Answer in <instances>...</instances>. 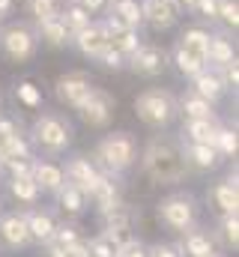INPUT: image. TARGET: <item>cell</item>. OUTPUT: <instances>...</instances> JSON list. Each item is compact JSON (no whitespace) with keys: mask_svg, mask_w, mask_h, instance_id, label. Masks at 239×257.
I'll list each match as a JSON object with an SVG mask.
<instances>
[{"mask_svg":"<svg viewBox=\"0 0 239 257\" xmlns=\"http://www.w3.org/2000/svg\"><path fill=\"white\" fill-rule=\"evenodd\" d=\"M153 186H179L188 177L185 159H182V141L179 135H171L168 128L150 135L138 150L135 165Z\"/></svg>","mask_w":239,"mask_h":257,"instance_id":"obj_1","label":"cell"},{"mask_svg":"<svg viewBox=\"0 0 239 257\" xmlns=\"http://www.w3.org/2000/svg\"><path fill=\"white\" fill-rule=\"evenodd\" d=\"M138 150H141V141L132 132L117 128V132H108L96 141V147L90 150V159L102 174L123 180L138 165Z\"/></svg>","mask_w":239,"mask_h":257,"instance_id":"obj_2","label":"cell"},{"mask_svg":"<svg viewBox=\"0 0 239 257\" xmlns=\"http://www.w3.org/2000/svg\"><path fill=\"white\" fill-rule=\"evenodd\" d=\"M27 138H30L33 150H39L45 156H63L75 141V126L60 111H42V114H36Z\"/></svg>","mask_w":239,"mask_h":257,"instance_id":"obj_3","label":"cell"},{"mask_svg":"<svg viewBox=\"0 0 239 257\" xmlns=\"http://www.w3.org/2000/svg\"><path fill=\"white\" fill-rule=\"evenodd\" d=\"M135 108V117L153 132H162V128H171L174 120L179 117L177 108V96L168 90V87H147L135 96L132 102Z\"/></svg>","mask_w":239,"mask_h":257,"instance_id":"obj_4","label":"cell"},{"mask_svg":"<svg viewBox=\"0 0 239 257\" xmlns=\"http://www.w3.org/2000/svg\"><path fill=\"white\" fill-rule=\"evenodd\" d=\"M197 197L191 192H171L156 203V218L168 233L179 236L197 224Z\"/></svg>","mask_w":239,"mask_h":257,"instance_id":"obj_5","label":"cell"},{"mask_svg":"<svg viewBox=\"0 0 239 257\" xmlns=\"http://www.w3.org/2000/svg\"><path fill=\"white\" fill-rule=\"evenodd\" d=\"M39 51V36L30 21H6L0 24V54L9 63H27Z\"/></svg>","mask_w":239,"mask_h":257,"instance_id":"obj_6","label":"cell"},{"mask_svg":"<svg viewBox=\"0 0 239 257\" xmlns=\"http://www.w3.org/2000/svg\"><path fill=\"white\" fill-rule=\"evenodd\" d=\"M81 117V123L90 128H108L114 123V114H117V96L108 90V87H99L93 84L90 96L84 99V105L75 111Z\"/></svg>","mask_w":239,"mask_h":257,"instance_id":"obj_7","label":"cell"},{"mask_svg":"<svg viewBox=\"0 0 239 257\" xmlns=\"http://www.w3.org/2000/svg\"><path fill=\"white\" fill-rule=\"evenodd\" d=\"M90 90H93V78L84 69L63 72V75H57V81H54V99H57L63 108H72V111H78L84 105V99L90 96Z\"/></svg>","mask_w":239,"mask_h":257,"instance_id":"obj_8","label":"cell"},{"mask_svg":"<svg viewBox=\"0 0 239 257\" xmlns=\"http://www.w3.org/2000/svg\"><path fill=\"white\" fill-rule=\"evenodd\" d=\"M165 69H168V51L156 42H147V39L126 60V72H132L138 78H159Z\"/></svg>","mask_w":239,"mask_h":257,"instance_id":"obj_9","label":"cell"},{"mask_svg":"<svg viewBox=\"0 0 239 257\" xmlns=\"http://www.w3.org/2000/svg\"><path fill=\"white\" fill-rule=\"evenodd\" d=\"M141 3V18H144V27H150L153 33H168L174 30L179 21H182V9L171 0H138Z\"/></svg>","mask_w":239,"mask_h":257,"instance_id":"obj_10","label":"cell"},{"mask_svg":"<svg viewBox=\"0 0 239 257\" xmlns=\"http://www.w3.org/2000/svg\"><path fill=\"white\" fill-rule=\"evenodd\" d=\"M63 177H66V183H72L75 189H81V192L87 194V200H90L93 189L102 183L105 174L93 165L90 156H69L66 165H63Z\"/></svg>","mask_w":239,"mask_h":257,"instance_id":"obj_11","label":"cell"},{"mask_svg":"<svg viewBox=\"0 0 239 257\" xmlns=\"http://www.w3.org/2000/svg\"><path fill=\"white\" fill-rule=\"evenodd\" d=\"M0 245L9 248V251H21V248H30V245H33L30 230H27L24 209L0 215Z\"/></svg>","mask_w":239,"mask_h":257,"instance_id":"obj_12","label":"cell"},{"mask_svg":"<svg viewBox=\"0 0 239 257\" xmlns=\"http://www.w3.org/2000/svg\"><path fill=\"white\" fill-rule=\"evenodd\" d=\"M182 141V138H179ZM182 159H185V168L188 174H209L215 168H221V156L215 147L209 144H194V141H182Z\"/></svg>","mask_w":239,"mask_h":257,"instance_id":"obj_13","label":"cell"},{"mask_svg":"<svg viewBox=\"0 0 239 257\" xmlns=\"http://www.w3.org/2000/svg\"><path fill=\"white\" fill-rule=\"evenodd\" d=\"M105 45H108V33H105V27H102L99 15H96L84 30L72 33V39H69V48H75V51H78L81 57H87V60H93Z\"/></svg>","mask_w":239,"mask_h":257,"instance_id":"obj_14","label":"cell"},{"mask_svg":"<svg viewBox=\"0 0 239 257\" xmlns=\"http://www.w3.org/2000/svg\"><path fill=\"white\" fill-rule=\"evenodd\" d=\"M206 200H212V206L218 209V215H233L239 212V183H236V171H230L224 180H218L209 192Z\"/></svg>","mask_w":239,"mask_h":257,"instance_id":"obj_15","label":"cell"},{"mask_svg":"<svg viewBox=\"0 0 239 257\" xmlns=\"http://www.w3.org/2000/svg\"><path fill=\"white\" fill-rule=\"evenodd\" d=\"M188 90H194L197 96H203V99H206V102H212V105H218V102L230 93V90L224 87L221 75H218L215 69H209V66H206V69H200V72L188 81Z\"/></svg>","mask_w":239,"mask_h":257,"instance_id":"obj_16","label":"cell"},{"mask_svg":"<svg viewBox=\"0 0 239 257\" xmlns=\"http://www.w3.org/2000/svg\"><path fill=\"white\" fill-rule=\"evenodd\" d=\"M30 180L39 186V192L42 194H57V189L66 183V177H63V165L51 162V159H33Z\"/></svg>","mask_w":239,"mask_h":257,"instance_id":"obj_17","label":"cell"},{"mask_svg":"<svg viewBox=\"0 0 239 257\" xmlns=\"http://www.w3.org/2000/svg\"><path fill=\"white\" fill-rule=\"evenodd\" d=\"M177 251L182 257H212V254H218V251H215V239H212L209 233L197 230V224L188 227L185 233H179Z\"/></svg>","mask_w":239,"mask_h":257,"instance_id":"obj_18","label":"cell"},{"mask_svg":"<svg viewBox=\"0 0 239 257\" xmlns=\"http://www.w3.org/2000/svg\"><path fill=\"white\" fill-rule=\"evenodd\" d=\"M209 36H212V27L197 21V24H188V27L179 30L177 45L179 48H185L191 57H197V60L206 63V45H209Z\"/></svg>","mask_w":239,"mask_h":257,"instance_id":"obj_19","label":"cell"},{"mask_svg":"<svg viewBox=\"0 0 239 257\" xmlns=\"http://www.w3.org/2000/svg\"><path fill=\"white\" fill-rule=\"evenodd\" d=\"M230 60H236V39H230L227 30H212L209 45H206V66L218 69Z\"/></svg>","mask_w":239,"mask_h":257,"instance_id":"obj_20","label":"cell"},{"mask_svg":"<svg viewBox=\"0 0 239 257\" xmlns=\"http://www.w3.org/2000/svg\"><path fill=\"white\" fill-rule=\"evenodd\" d=\"M24 218H27V230H30V239L42 248L45 242H51L54 236V227H57V218L48 212V209H33L27 206L24 209Z\"/></svg>","mask_w":239,"mask_h":257,"instance_id":"obj_21","label":"cell"},{"mask_svg":"<svg viewBox=\"0 0 239 257\" xmlns=\"http://www.w3.org/2000/svg\"><path fill=\"white\" fill-rule=\"evenodd\" d=\"M99 221H102V230L117 233V236H129V233H132L135 212H132V206H129L126 200H120V203H114L111 209L99 212Z\"/></svg>","mask_w":239,"mask_h":257,"instance_id":"obj_22","label":"cell"},{"mask_svg":"<svg viewBox=\"0 0 239 257\" xmlns=\"http://www.w3.org/2000/svg\"><path fill=\"white\" fill-rule=\"evenodd\" d=\"M36 27V36H39V45H45V48H69V39H72V33L66 30V24L60 21V15L54 18H45V21H39V24H33Z\"/></svg>","mask_w":239,"mask_h":257,"instance_id":"obj_23","label":"cell"},{"mask_svg":"<svg viewBox=\"0 0 239 257\" xmlns=\"http://www.w3.org/2000/svg\"><path fill=\"white\" fill-rule=\"evenodd\" d=\"M177 108L182 114V120H212V117H218L215 105L206 102L203 96H197L194 90H185L182 96H177Z\"/></svg>","mask_w":239,"mask_h":257,"instance_id":"obj_24","label":"cell"},{"mask_svg":"<svg viewBox=\"0 0 239 257\" xmlns=\"http://www.w3.org/2000/svg\"><path fill=\"white\" fill-rule=\"evenodd\" d=\"M218 126H221L218 117H212V120H182L179 138H182V141H194V144H209V147H215Z\"/></svg>","mask_w":239,"mask_h":257,"instance_id":"obj_25","label":"cell"},{"mask_svg":"<svg viewBox=\"0 0 239 257\" xmlns=\"http://www.w3.org/2000/svg\"><path fill=\"white\" fill-rule=\"evenodd\" d=\"M54 200H57V209L63 215H69V218H78V215H84L87 212V206H90V200H87V194L81 192V189H75L72 183H63L54 194Z\"/></svg>","mask_w":239,"mask_h":257,"instance_id":"obj_26","label":"cell"},{"mask_svg":"<svg viewBox=\"0 0 239 257\" xmlns=\"http://www.w3.org/2000/svg\"><path fill=\"white\" fill-rule=\"evenodd\" d=\"M105 12H108V15H114L117 21H123L126 27H138V30H144L141 3H138V0H108Z\"/></svg>","mask_w":239,"mask_h":257,"instance_id":"obj_27","label":"cell"},{"mask_svg":"<svg viewBox=\"0 0 239 257\" xmlns=\"http://www.w3.org/2000/svg\"><path fill=\"white\" fill-rule=\"evenodd\" d=\"M6 189H9V197L12 200H18V203H24V206H36L39 203V186L30 180V177H9L6 180Z\"/></svg>","mask_w":239,"mask_h":257,"instance_id":"obj_28","label":"cell"},{"mask_svg":"<svg viewBox=\"0 0 239 257\" xmlns=\"http://www.w3.org/2000/svg\"><path fill=\"white\" fill-rule=\"evenodd\" d=\"M15 102H18L21 108H27V111H39V108L45 105L42 87H39L36 81H30V78H21V81L15 84Z\"/></svg>","mask_w":239,"mask_h":257,"instance_id":"obj_29","label":"cell"},{"mask_svg":"<svg viewBox=\"0 0 239 257\" xmlns=\"http://www.w3.org/2000/svg\"><path fill=\"white\" fill-rule=\"evenodd\" d=\"M168 63H174V69H177L179 75L185 78V81H191L200 69H206V63L203 60H197V57H191L185 48H179L177 42H174V48L168 51Z\"/></svg>","mask_w":239,"mask_h":257,"instance_id":"obj_30","label":"cell"},{"mask_svg":"<svg viewBox=\"0 0 239 257\" xmlns=\"http://www.w3.org/2000/svg\"><path fill=\"white\" fill-rule=\"evenodd\" d=\"M63 9V0H24V15L30 24H39L45 18H54Z\"/></svg>","mask_w":239,"mask_h":257,"instance_id":"obj_31","label":"cell"},{"mask_svg":"<svg viewBox=\"0 0 239 257\" xmlns=\"http://www.w3.org/2000/svg\"><path fill=\"white\" fill-rule=\"evenodd\" d=\"M123 236L117 233H108V230H99L96 236L87 239V254L90 257H114L117 254V245Z\"/></svg>","mask_w":239,"mask_h":257,"instance_id":"obj_32","label":"cell"},{"mask_svg":"<svg viewBox=\"0 0 239 257\" xmlns=\"http://www.w3.org/2000/svg\"><path fill=\"white\" fill-rule=\"evenodd\" d=\"M60 21L66 24L69 33H78V30H84V27L93 21V15H90L81 3H63V9H60Z\"/></svg>","mask_w":239,"mask_h":257,"instance_id":"obj_33","label":"cell"},{"mask_svg":"<svg viewBox=\"0 0 239 257\" xmlns=\"http://www.w3.org/2000/svg\"><path fill=\"white\" fill-rule=\"evenodd\" d=\"M218 233L212 236V239H221V245L227 248V251H236L239 248V215H221V221H218V227H215Z\"/></svg>","mask_w":239,"mask_h":257,"instance_id":"obj_34","label":"cell"},{"mask_svg":"<svg viewBox=\"0 0 239 257\" xmlns=\"http://www.w3.org/2000/svg\"><path fill=\"white\" fill-rule=\"evenodd\" d=\"M215 150H218V156L221 159H236L239 153V135L233 126H218V135H215Z\"/></svg>","mask_w":239,"mask_h":257,"instance_id":"obj_35","label":"cell"},{"mask_svg":"<svg viewBox=\"0 0 239 257\" xmlns=\"http://www.w3.org/2000/svg\"><path fill=\"white\" fill-rule=\"evenodd\" d=\"M215 24H221L227 33H236V27H239V0H218Z\"/></svg>","mask_w":239,"mask_h":257,"instance_id":"obj_36","label":"cell"},{"mask_svg":"<svg viewBox=\"0 0 239 257\" xmlns=\"http://www.w3.org/2000/svg\"><path fill=\"white\" fill-rule=\"evenodd\" d=\"M93 60L102 66L105 72H126V57L120 54L117 48H111V45H105V48H102Z\"/></svg>","mask_w":239,"mask_h":257,"instance_id":"obj_37","label":"cell"},{"mask_svg":"<svg viewBox=\"0 0 239 257\" xmlns=\"http://www.w3.org/2000/svg\"><path fill=\"white\" fill-rule=\"evenodd\" d=\"M78 239H84V233H81V227L72 224V221L57 224V227H54V236H51V242H57V245H72V242H78Z\"/></svg>","mask_w":239,"mask_h":257,"instance_id":"obj_38","label":"cell"},{"mask_svg":"<svg viewBox=\"0 0 239 257\" xmlns=\"http://www.w3.org/2000/svg\"><path fill=\"white\" fill-rule=\"evenodd\" d=\"M114 257H147V242L144 239H138V236H123L117 245V254Z\"/></svg>","mask_w":239,"mask_h":257,"instance_id":"obj_39","label":"cell"},{"mask_svg":"<svg viewBox=\"0 0 239 257\" xmlns=\"http://www.w3.org/2000/svg\"><path fill=\"white\" fill-rule=\"evenodd\" d=\"M191 15L200 21V24H215V15H218V0H197Z\"/></svg>","mask_w":239,"mask_h":257,"instance_id":"obj_40","label":"cell"},{"mask_svg":"<svg viewBox=\"0 0 239 257\" xmlns=\"http://www.w3.org/2000/svg\"><path fill=\"white\" fill-rule=\"evenodd\" d=\"M215 72L221 75V81H224L227 90H236L239 87V57L236 60H230V63H224V66H218Z\"/></svg>","mask_w":239,"mask_h":257,"instance_id":"obj_41","label":"cell"},{"mask_svg":"<svg viewBox=\"0 0 239 257\" xmlns=\"http://www.w3.org/2000/svg\"><path fill=\"white\" fill-rule=\"evenodd\" d=\"M3 171H6L9 177H30V171H33V159H9V162L3 165Z\"/></svg>","mask_w":239,"mask_h":257,"instance_id":"obj_42","label":"cell"},{"mask_svg":"<svg viewBox=\"0 0 239 257\" xmlns=\"http://www.w3.org/2000/svg\"><path fill=\"white\" fill-rule=\"evenodd\" d=\"M147 257H182V254L171 242H153V245H147Z\"/></svg>","mask_w":239,"mask_h":257,"instance_id":"obj_43","label":"cell"},{"mask_svg":"<svg viewBox=\"0 0 239 257\" xmlns=\"http://www.w3.org/2000/svg\"><path fill=\"white\" fill-rule=\"evenodd\" d=\"M63 257H90L87 254V239H78L72 245H63Z\"/></svg>","mask_w":239,"mask_h":257,"instance_id":"obj_44","label":"cell"},{"mask_svg":"<svg viewBox=\"0 0 239 257\" xmlns=\"http://www.w3.org/2000/svg\"><path fill=\"white\" fill-rule=\"evenodd\" d=\"M78 3H81L93 18H96V15H102V12H105V6H108V0H78Z\"/></svg>","mask_w":239,"mask_h":257,"instance_id":"obj_45","label":"cell"},{"mask_svg":"<svg viewBox=\"0 0 239 257\" xmlns=\"http://www.w3.org/2000/svg\"><path fill=\"white\" fill-rule=\"evenodd\" d=\"M12 12H15V0H0V18H6Z\"/></svg>","mask_w":239,"mask_h":257,"instance_id":"obj_46","label":"cell"},{"mask_svg":"<svg viewBox=\"0 0 239 257\" xmlns=\"http://www.w3.org/2000/svg\"><path fill=\"white\" fill-rule=\"evenodd\" d=\"M194 3H197V0H177V6L182 9V12H188V15H191V9H194Z\"/></svg>","mask_w":239,"mask_h":257,"instance_id":"obj_47","label":"cell"},{"mask_svg":"<svg viewBox=\"0 0 239 257\" xmlns=\"http://www.w3.org/2000/svg\"><path fill=\"white\" fill-rule=\"evenodd\" d=\"M63 3H78V0H63Z\"/></svg>","mask_w":239,"mask_h":257,"instance_id":"obj_48","label":"cell"},{"mask_svg":"<svg viewBox=\"0 0 239 257\" xmlns=\"http://www.w3.org/2000/svg\"><path fill=\"white\" fill-rule=\"evenodd\" d=\"M0 111H3V96H0Z\"/></svg>","mask_w":239,"mask_h":257,"instance_id":"obj_49","label":"cell"},{"mask_svg":"<svg viewBox=\"0 0 239 257\" xmlns=\"http://www.w3.org/2000/svg\"><path fill=\"white\" fill-rule=\"evenodd\" d=\"M171 3H177V0H171Z\"/></svg>","mask_w":239,"mask_h":257,"instance_id":"obj_50","label":"cell"},{"mask_svg":"<svg viewBox=\"0 0 239 257\" xmlns=\"http://www.w3.org/2000/svg\"><path fill=\"white\" fill-rule=\"evenodd\" d=\"M212 257H218V254H212Z\"/></svg>","mask_w":239,"mask_h":257,"instance_id":"obj_51","label":"cell"}]
</instances>
